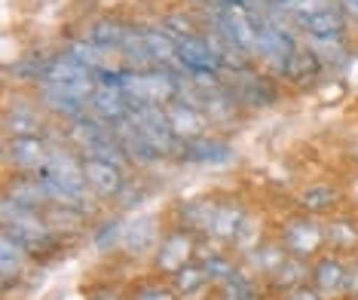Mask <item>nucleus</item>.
Masks as SVG:
<instances>
[{
    "label": "nucleus",
    "mask_w": 358,
    "mask_h": 300,
    "mask_svg": "<svg viewBox=\"0 0 358 300\" xmlns=\"http://www.w3.org/2000/svg\"><path fill=\"white\" fill-rule=\"evenodd\" d=\"M126 92H129V99H135V101L166 108L169 101H175L178 95H181V83L169 74H129Z\"/></svg>",
    "instance_id": "obj_1"
},
{
    "label": "nucleus",
    "mask_w": 358,
    "mask_h": 300,
    "mask_svg": "<svg viewBox=\"0 0 358 300\" xmlns=\"http://www.w3.org/2000/svg\"><path fill=\"white\" fill-rule=\"evenodd\" d=\"M294 25L303 28L309 37H340L343 15L337 6H309V10L294 15Z\"/></svg>",
    "instance_id": "obj_2"
},
{
    "label": "nucleus",
    "mask_w": 358,
    "mask_h": 300,
    "mask_svg": "<svg viewBox=\"0 0 358 300\" xmlns=\"http://www.w3.org/2000/svg\"><path fill=\"white\" fill-rule=\"evenodd\" d=\"M230 95L236 101H245L251 104V108H264V104H273L275 101V89L266 83L264 77H257V74H233L230 80Z\"/></svg>",
    "instance_id": "obj_3"
},
{
    "label": "nucleus",
    "mask_w": 358,
    "mask_h": 300,
    "mask_svg": "<svg viewBox=\"0 0 358 300\" xmlns=\"http://www.w3.org/2000/svg\"><path fill=\"white\" fill-rule=\"evenodd\" d=\"M166 120H169V126H172V132L178 138H199L202 132H206V117L193 108V104H187V101H169L166 108Z\"/></svg>",
    "instance_id": "obj_4"
},
{
    "label": "nucleus",
    "mask_w": 358,
    "mask_h": 300,
    "mask_svg": "<svg viewBox=\"0 0 358 300\" xmlns=\"http://www.w3.org/2000/svg\"><path fill=\"white\" fill-rule=\"evenodd\" d=\"M40 99H43V104L50 110L62 113V117H68V120H74V123H77V120H83L86 110H89L86 99H80V95H74L71 89H62V86L43 83V89H40Z\"/></svg>",
    "instance_id": "obj_5"
},
{
    "label": "nucleus",
    "mask_w": 358,
    "mask_h": 300,
    "mask_svg": "<svg viewBox=\"0 0 358 300\" xmlns=\"http://www.w3.org/2000/svg\"><path fill=\"white\" fill-rule=\"evenodd\" d=\"M6 157H10V163L22 166V169H31V166H43L46 163V148L43 141H40L37 135H15L10 144H6Z\"/></svg>",
    "instance_id": "obj_6"
},
{
    "label": "nucleus",
    "mask_w": 358,
    "mask_h": 300,
    "mask_svg": "<svg viewBox=\"0 0 358 300\" xmlns=\"http://www.w3.org/2000/svg\"><path fill=\"white\" fill-rule=\"evenodd\" d=\"M83 172H86V184L95 193H101V197H110V193H117L120 187H123L120 166H113V163H104V159H89V163L83 166Z\"/></svg>",
    "instance_id": "obj_7"
},
{
    "label": "nucleus",
    "mask_w": 358,
    "mask_h": 300,
    "mask_svg": "<svg viewBox=\"0 0 358 300\" xmlns=\"http://www.w3.org/2000/svg\"><path fill=\"white\" fill-rule=\"evenodd\" d=\"M319 68H322V62L309 50H294L275 71H279L282 77H288L291 83H306V80H313L319 74Z\"/></svg>",
    "instance_id": "obj_8"
},
{
    "label": "nucleus",
    "mask_w": 358,
    "mask_h": 300,
    "mask_svg": "<svg viewBox=\"0 0 358 300\" xmlns=\"http://www.w3.org/2000/svg\"><path fill=\"white\" fill-rule=\"evenodd\" d=\"M184 157L190 159V163H227V159L233 157V150L227 148L224 141H208V138H196V141H190L184 148Z\"/></svg>",
    "instance_id": "obj_9"
},
{
    "label": "nucleus",
    "mask_w": 358,
    "mask_h": 300,
    "mask_svg": "<svg viewBox=\"0 0 358 300\" xmlns=\"http://www.w3.org/2000/svg\"><path fill=\"white\" fill-rule=\"evenodd\" d=\"M322 242V233L315 224L309 221H294L288 227V248L297 251V255H309V251H315Z\"/></svg>",
    "instance_id": "obj_10"
},
{
    "label": "nucleus",
    "mask_w": 358,
    "mask_h": 300,
    "mask_svg": "<svg viewBox=\"0 0 358 300\" xmlns=\"http://www.w3.org/2000/svg\"><path fill=\"white\" fill-rule=\"evenodd\" d=\"M313 276H315V285H319V291H324V294H334V291L346 288V282H349L346 266L337 264V261H322L319 266H315Z\"/></svg>",
    "instance_id": "obj_11"
},
{
    "label": "nucleus",
    "mask_w": 358,
    "mask_h": 300,
    "mask_svg": "<svg viewBox=\"0 0 358 300\" xmlns=\"http://www.w3.org/2000/svg\"><path fill=\"white\" fill-rule=\"evenodd\" d=\"M129 37V28L117 25V22H95V25H89V40L99 46H110V50H123Z\"/></svg>",
    "instance_id": "obj_12"
},
{
    "label": "nucleus",
    "mask_w": 358,
    "mask_h": 300,
    "mask_svg": "<svg viewBox=\"0 0 358 300\" xmlns=\"http://www.w3.org/2000/svg\"><path fill=\"white\" fill-rule=\"evenodd\" d=\"M144 40H148L150 52H153V62H169L175 68H181V59H178V43L166 31H144Z\"/></svg>",
    "instance_id": "obj_13"
},
{
    "label": "nucleus",
    "mask_w": 358,
    "mask_h": 300,
    "mask_svg": "<svg viewBox=\"0 0 358 300\" xmlns=\"http://www.w3.org/2000/svg\"><path fill=\"white\" fill-rule=\"evenodd\" d=\"M309 52L322 64H337L346 59V50H343V43H340V37H309Z\"/></svg>",
    "instance_id": "obj_14"
},
{
    "label": "nucleus",
    "mask_w": 358,
    "mask_h": 300,
    "mask_svg": "<svg viewBox=\"0 0 358 300\" xmlns=\"http://www.w3.org/2000/svg\"><path fill=\"white\" fill-rule=\"evenodd\" d=\"M153 239H157V224H153V217H141V221L129 224V230H126V245L132 248V251L150 248Z\"/></svg>",
    "instance_id": "obj_15"
},
{
    "label": "nucleus",
    "mask_w": 358,
    "mask_h": 300,
    "mask_svg": "<svg viewBox=\"0 0 358 300\" xmlns=\"http://www.w3.org/2000/svg\"><path fill=\"white\" fill-rule=\"evenodd\" d=\"M208 227H211V233H217V236H233V233L242 227V212L236 206H217Z\"/></svg>",
    "instance_id": "obj_16"
},
{
    "label": "nucleus",
    "mask_w": 358,
    "mask_h": 300,
    "mask_svg": "<svg viewBox=\"0 0 358 300\" xmlns=\"http://www.w3.org/2000/svg\"><path fill=\"white\" fill-rule=\"evenodd\" d=\"M25 245L13 236V233L3 230V248H0V261H3V279L10 282V276L22 266V257H25Z\"/></svg>",
    "instance_id": "obj_17"
},
{
    "label": "nucleus",
    "mask_w": 358,
    "mask_h": 300,
    "mask_svg": "<svg viewBox=\"0 0 358 300\" xmlns=\"http://www.w3.org/2000/svg\"><path fill=\"white\" fill-rule=\"evenodd\" d=\"M6 129H10L13 135H37L40 120H37V113H31L28 108H10L6 110Z\"/></svg>",
    "instance_id": "obj_18"
},
{
    "label": "nucleus",
    "mask_w": 358,
    "mask_h": 300,
    "mask_svg": "<svg viewBox=\"0 0 358 300\" xmlns=\"http://www.w3.org/2000/svg\"><path fill=\"white\" fill-rule=\"evenodd\" d=\"M187 257H190V242H187V236H172L166 242V248H162L159 264L169 266V270H181V264Z\"/></svg>",
    "instance_id": "obj_19"
},
{
    "label": "nucleus",
    "mask_w": 358,
    "mask_h": 300,
    "mask_svg": "<svg viewBox=\"0 0 358 300\" xmlns=\"http://www.w3.org/2000/svg\"><path fill=\"white\" fill-rule=\"evenodd\" d=\"M175 276H178V288L181 291H199L208 279V273L199 270V266H181Z\"/></svg>",
    "instance_id": "obj_20"
},
{
    "label": "nucleus",
    "mask_w": 358,
    "mask_h": 300,
    "mask_svg": "<svg viewBox=\"0 0 358 300\" xmlns=\"http://www.w3.org/2000/svg\"><path fill=\"white\" fill-rule=\"evenodd\" d=\"M334 197H337V193L331 187H313V190L303 193V206L306 208H328L334 202Z\"/></svg>",
    "instance_id": "obj_21"
},
{
    "label": "nucleus",
    "mask_w": 358,
    "mask_h": 300,
    "mask_svg": "<svg viewBox=\"0 0 358 300\" xmlns=\"http://www.w3.org/2000/svg\"><path fill=\"white\" fill-rule=\"evenodd\" d=\"M120 230H123V227H120V221H110V224H108V227H104V230L99 233V236H95V245H99L101 251L113 248V242L120 239Z\"/></svg>",
    "instance_id": "obj_22"
},
{
    "label": "nucleus",
    "mask_w": 358,
    "mask_h": 300,
    "mask_svg": "<svg viewBox=\"0 0 358 300\" xmlns=\"http://www.w3.org/2000/svg\"><path fill=\"white\" fill-rule=\"evenodd\" d=\"M208 276H221V279H233V266L224 261V257H211L208 266H206Z\"/></svg>",
    "instance_id": "obj_23"
},
{
    "label": "nucleus",
    "mask_w": 358,
    "mask_h": 300,
    "mask_svg": "<svg viewBox=\"0 0 358 300\" xmlns=\"http://www.w3.org/2000/svg\"><path fill=\"white\" fill-rule=\"evenodd\" d=\"M206 6H224V10H230V6H251V0H202Z\"/></svg>",
    "instance_id": "obj_24"
},
{
    "label": "nucleus",
    "mask_w": 358,
    "mask_h": 300,
    "mask_svg": "<svg viewBox=\"0 0 358 300\" xmlns=\"http://www.w3.org/2000/svg\"><path fill=\"white\" fill-rule=\"evenodd\" d=\"M294 300H322V297L315 294V291H300V294H297Z\"/></svg>",
    "instance_id": "obj_25"
},
{
    "label": "nucleus",
    "mask_w": 358,
    "mask_h": 300,
    "mask_svg": "<svg viewBox=\"0 0 358 300\" xmlns=\"http://www.w3.org/2000/svg\"><path fill=\"white\" fill-rule=\"evenodd\" d=\"M346 10H349V13H355V15H358V0H346Z\"/></svg>",
    "instance_id": "obj_26"
}]
</instances>
